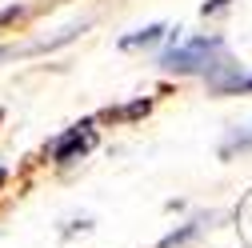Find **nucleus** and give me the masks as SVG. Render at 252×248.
Returning <instances> with one entry per match:
<instances>
[{
	"label": "nucleus",
	"instance_id": "1",
	"mask_svg": "<svg viewBox=\"0 0 252 248\" xmlns=\"http://www.w3.org/2000/svg\"><path fill=\"white\" fill-rule=\"evenodd\" d=\"M228 60V44L220 32H204V36H188V40H172L164 52H160V68L164 72H176V76H212L220 72Z\"/></svg>",
	"mask_w": 252,
	"mask_h": 248
},
{
	"label": "nucleus",
	"instance_id": "2",
	"mask_svg": "<svg viewBox=\"0 0 252 248\" xmlns=\"http://www.w3.org/2000/svg\"><path fill=\"white\" fill-rule=\"evenodd\" d=\"M96 148V120H76V124H68L64 132H56L52 140H48V160L56 164V168H68V164H76V160H84L88 152Z\"/></svg>",
	"mask_w": 252,
	"mask_h": 248
},
{
	"label": "nucleus",
	"instance_id": "3",
	"mask_svg": "<svg viewBox=\"0 0 252 248\" xmlns=\"http://www.w3.org/2000/svg\"><path fill=\"white\" fill-rule=\"evenodd\" d=\"M168 36H172V28H168V24H144V28H136V32L120 36L116 44H120L124 52H144V48H156V44L168 40Z\"/></svg>",
	"mask_w": 252,
	"mask_h": 248
},
{
	"label": "nucleus",
	"instance_id": "4",
	"mask_svg": "<svg viewBox=\"0 0 252 248\" xmlns=\"http://www.w3.org/2000/svg\"><path fill=\"white\" fill-rule=\"evenodd\" d=\"M208 220H212V216H192V220H184L180 228H172L160 244H156V248H184V244H192L204 228H208Z\"/></svg>",
	"mask_w": 252,
	"mask_h": 248
},
{
	"label": "nucleus",
	"instance_id": "5",
	"mask_svg": "<svg viewBox=\"0 0 252 248\" xmlns=\"http://www.w3.org/2000/svg\"><path fill=\"white\" fill-rule=\"evenodd\" d=\"M236 152H252V124L248 128H228L224 140H220V156L224 160H232Z\"/></svg>",
	"mask_w": 252,
	"mask_h": 248
},
{
	"label": "nucleus",
	"instance_id": "6",
	"mask_svg": "<svg viewBox=\"0 0 252 248\" xmlns=\"http://www.w3.org/2000/svg\"><path fill=\"white\" fill-rule=\"evenodd\" d=\"M148 112H152V100H148V96H140V100L124 104V108H108L104 116H108V120H140V116H148Z\"/></svg>",
	"mask_w": 252,
	"mask_h": 248
},
{
	"label": "nucleus",
	"instance_id": "7",
	"mask_svg": "<svg viewBox=\"0 0 252 248\" xmlns=\"http://www.w3.org/2000/svg\"><path fill=\"white\" fill-rule=\"evenodd\" d=\"M80 32H88V24H72V28H64L60 36H52V40H40V44H32L28 52H56L60 44H68V40H76Z\"/></svg>",
	"mask_w": 252,
	"mask_h": 248
},
{
	"label": "nucleus",
	"instance_id": "8",
	"mask_svg": "<svg viewBox=\"0 0 252 248\" xmlns=\"http://www.w3.org/2000/svg\"><path fill=\"white\" fill-rule=\"evenodd\" d=\"M228 8V0H204V16H216V12H224Z\"/></svg>",
	"mask_w": 252,
	"mask_h": 248
},
{
	"label": "nucleus",
	"instance_id": "9",
	"mask_svg": "<svg viewBox=\"0 0 252 248\" xmlns=\"http://www.w3.org/2000/svg\"><path fill=\"white\" fill-rule=\"evenodd\" d=\"M20 12H24V8H4V12H0V24H4V20H16Z\"/></svg>",
	"mask_w": 252,
	"mask_h": 248
},
{
	"label": "nucleus",
	"instance_id": "10",
	"mask_svg": "<svg viewBox=\"0 0 252 248\" xmlns=\"http://www.w3.org/2000/svg\"><path fill=\"white\" fill-rule=\"evenodd\" d=\"M12 52H16V48H12V44H0V60H8V56H12Z\"/></svg>",
	"mask_w": 252,
	"mask_h": 248
},
{
	"label": "nucleus",
	"instance_id": "11",
	"mask_svg": "<svg viewBox=\"0 0 252 248\" xmlns=\"http://www.w3.org/2000/svg\"><path fill=\"white\" fill-rule=\"evenodd\" d=\"M0 180H4V168H0Z\"/></svg>",
	"mask_w": 252,
	"mask_h": 248
}]
</instances>
